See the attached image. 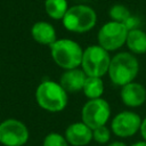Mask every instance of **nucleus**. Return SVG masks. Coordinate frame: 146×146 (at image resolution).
I'll return each mask as SVG.
<instances>
[{"label": "nucleus", "mask_w": 146, "mask_h": 146, "mask_svg": "<svg viewBox=\"0 0 146 146\" xmlns=\"http://www.w3.org/2000/svg\"><path fill=\"white\" fill-rule=\"evenodd\" d=\"M52 60L63 70H72L81 66L83 49L71 39H57L50 46Z\"/></svg>", "instance_id": "7ed1b4c3"}, {"label": "nucleus", "mask_w": 146, "mask_h": 146, "mask_svg": "<svg viewBox=\"0 0 146 146\" xmlns=\"http://www.w3.org/2000/svg\"><path fill=\"white\" fill-rule=\"evenodd\" d=\"M125 26H127V29L130 31V30H135V29H138V25H139V21H138V18H136V17H133V16H130L124 23H123Z\"/></svg>", "instance_id": "aec40b11"}, {"label": "nucleus", "mask_w": 146, "mask_h": 146, "mask_svg": "<svg viewBox=\"0 0 146 146\" xmlns=\"http://www.w3.org/2000/svg\"><path fill=\"white\" fill-rule=\"evenodd\" d=\"M111 138V131L106 125L98 127L92 130V139L98 144H106Z\"/></svg>", "instance_id": "6ab92c4d"}, {"label": "nucleus", "mask_w": 146, "mask_h": 146, "mask_svg": "<svg viewBox=\"0 0 146 146\" xmlns=\"http://www.w3.org/2000/svg\"><path fill=\"white\" fill-rule=\"evenodd\" d=\"M141 121L143 120L137 113L132 111H123L113 117L111 122V130L120 138H128L139 131Z\"/></svg>", "instance_id": "1a4fd4ad"}, {"label": "nucleus", "mask_w": 146, "mask_h": 146, "mask_svg": "<svg viewBox=\"0 0 146 146\" xmlns=\"http://www.w3.org/2000/svg\"><path fill=\"white\" fill-rule=\"evenodd\" d=\"M64 136L72 146H86L92 140V129L82 121L74 122L66 128Z\"/></svg>", "instance_id": "9b49d317"}, {"label": "nucleus", "mask_w": 146, "mask_h": 146, "mask_svg": "<svg viewBox=\"0 0 146 146\" xmlns=\"http://www.w3.org/2000/svg\"><path fill=\"white\" fill-rule=\"evenodd\" d=\"M131 16L129 9L123 5H114L110 9V17L114 22L124 23L129 17Z\"/></svg>", "instance_id": "f3484780"}, {"label": "nucleus", "mask_w": 146, "mask_h": 146, "mask_svg": "<svg viewBox=\"0 0 146 146\" xmlns=\"http://www.w3.org/2000/svg\"><path fill=\"white\" fill-rule=\"evenodd\" d=\"M139 131H140V135H141V137H143V140H144V141H146V117H145V119H143Z\"/></svg>", "instance_id": "412c9836"}, {"label": "nucleus", "mask_w": 146, "mask_h": 146, "mask_svg": "<svg viewBox=\"0 0 146 146\" xmlns=\"http://www.w3.org/2000/svg\"><path fill=\"white\" fill-rule=\"evenodd\" d=\"M120 97L122 103L128 107H138L146 100V89L138 82H130L121 87Z\"/></svg>", "instance_id": "9d476101"}, {"label": "nucleus", "mask_w": 146, "mask_h": 146, "mask_svg": "<svg viewBox=\"0 0 146 146\" xmlns=\"http://www.w3.org/2000/svg\"><path fill=\"white\" fill-rule=\"evenodd\" d=\"M125 44L128 49L136 55H141L146 52V32L140 29L130 30L127 35Z\"/></svg>", "instance_id": "4468645a"}, {"label": "nucleus", "mask_w": 146, "mask_h": 146, "mask_svg": "<svg viewBox=\"0 0 146 146\" xmlns=\"http://www.w3.org/2000/svg\"><path fill=\"white\" fill-rule=\"evenodd\" d=\"M129 30L123 23L110 21L105 23L98 31V44L107 51H114L125 44Z\"/></svg>", "instance_id": "423d86ee"}, {"label": "nucleus", "mask_w": 146, "mask_h": 146, "mask_svg": "<svg viewBox=\"0 0 146 146\" xmlns=\"http://www.w3.org/2000/svg\"><path fill=\"white\" fill-rule=\"evenodd\" d=\"M131 146H146V141H144V140H141V141H137V143L132 144Z\"/></svg>", "instance_id": "5701e85b"}, {"label": "nucleus", "mask_w": 146, "mask_h": 146, "mask_svg": "<svg viewBox=\"0 0 146 146\" xmlns=\"http://www.w3.org/2000/svg\"><path fill=\"white\" fill-rule=\"evenodd\" d=\"M35 100L42 110L50 113H58L67 106L68 94L59 82L44 80L36 87Z\"/></svg>", "instance_id": "f257e3e1"}, {"label": "nucleus", "mask_w": 146, "mask_h": 146, "mask_svg": "<svg viewBox=\"0 0 146 146\" xmlns=\"http://www.w3.org/2000/svg\"><path fill=\"white\" fill-rule=\"evenodd\" d=\"M111 116V107L104 98L89 99L81 110V121L92 130L106 125Z\"/></svg>", "instance_id": "0eeeda50"}, {"label": "nucleus", "mask_w": 146, "mask_h": 146, "mask_svg": "<svg viewBox=\"0 0 146 146\" xmlns=\"http://www.w3.org/2000/svg\"><path fill=\"white\" fill-rule=\"evenodd\" d=\"M111 59L106 49L99 44H91L83 50L81 68L87 76L103 78L108 72Z\"/></svg>", "instance_id": "39448f33"}, {"label": "nucleus", "mask_w": 146, "mask_h": 146, "mask_svg": "<svg viewBox=\"0 0 146 146\" xmlns=\"http://www.w3.org/2000/svg\"><path fill=\"white\" fill-rule=\"evenodd\" d=\"M31 35L40 44L51 46L57 40V34L55 27L44 21L35 22L31 27Z\"/></svg>", "instance_id": "ddd939ff"}, {"label": "nucleus", "mask_w": 146, "mask_h": 146, "mask_svg": "<svg viewBox=\"0 0 146 146\" xmlns=\"http://www.w3.org/2000/svg\"><path fill=\"white\" fill-rule=\"evenodd\" d=\"M63 21L64 27L73 33H84L94 29L97 22L96 11L84 5H75L68 8Z\"/></svg>", "instance_id": "20e7f679"}, {"label": "nucleus", "mask_w": 146, "mask_h": 146, "mask_svg": "<svg viewBox=\"0 0 146 146\" xmlns=\"http://www.w3.org/2000/svg\"><path fill=\"white\" fill-rule=\"evenodd\" d=\"M29 137L27 127L17 119H7L0 123V144L3 146H24Z\"/></svg>", "instance_id": "6e6552de"}, {"label": "nucleus", "mask_w": 146, "mask_h": 146, "mask_svg": "<svg viewBox=\"0 0 146 146\" xmlns=\"http://www.w3.org/2000/svg\"><path fill=\"white\" fill-rule=\"evenodd\" d=\"M139 72V63L132 52L122 51L114 57H112L110 67H108V76L113 84L123 87L127 83L132 82Z\"/></svg>", "instance_id": "f03ea898"}, {"label": "nucleus", "mask_w": 146, "mask_h": 146, "mask_svg": "<svg viewBox=\"0 0 146 146\" xmlns=\"http://www.w3.org/2000/svg\"><path fill=\"white\" fill-rule=\"evenodd\" d=\"M68 8L66 0H44V10L52 19H63Z\"/></svg>", "instance_id": "dca6fc26"}, {"label": "nucleus", "mask_w": 146, "mask_h": 146, "mask_svg": "<svg viewBox=\"0 0 146 146\" xmlns=\"http://www.w3.org/2000/svg\"><path fill=\"white\" fill-rule=\"evenodd\" d=\"M87 79V74L82 68H72L65 70L59 79V84L64 88L67 94H74L78 91H82L84 82Z\"/></svg>", "instance_id": "f8f14e48"}, {"label": "nucleus", "mask_w": 146, "mask_h": 146, "mask_svg": "<svg viewBox=\"0 0 146 146\" xmlns=\"http://www.w3.org/2000/svg\"><path fill=\"white\" fill-rule=\"evenodd\" d=\"M82 92L89 99L102 98V95L104 92V82H103L102 78L87 76Z\"/></svg>", "instance_id": "2eb2a0df"}, {"label": "nucleus", "mask_w": 146, "mask_h": 146, "mask_svg": "<svg viewBox=\"0 0 146 146\" xmlns=\"http://www.w3.org/2000/svg\"><path fill=\"white\" fill-rule=\"evenodd\" d=\"M107 146H127V145L124 143H122V141H113V143L108 144Z\"/></svg>", "instance_id": "4be33fe9"}, {"label": "nucleus", "mask_w": 146, "mask_h": 146, "mask_svg": "<svg viewBox=\"0 0 146 146\" xmlns=\"http://www.w3.org/2000/svg\"><path fill=\"white\" fill-rule=\"evenodd\" d=\"M68 141L66 140L65 136L58 132H50L48 133L42 141V146H68Z\"/></svg>", "instance_id": "a211bd4d"}]
</instances>
